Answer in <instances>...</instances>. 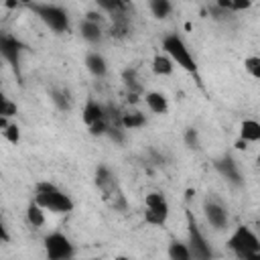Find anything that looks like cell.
<instances>
[{
    "label": "cell",
    "instance_id": "obj_24",
    "mask_svg": "<svg viewBox=\"0 0 260 260\" xmlns=\"http://www.w3.org/2000/svg\"><path fill=\"white\" fill-rule=\"evenodd\" d=\"M0 132H2V136H4L10 144H18V142H20V126H18L16 122H8Z\"/></svg>",
    "mask_w": 260,
    "mask_h": 260
},
{
    "label": "cell",
    "instance_id": "obj_28",
    "mask_svg": "<svg viewBox=\"0 0 260 260\" xmlns=\"http://www.w3.org/2000/svg\"><path fill=\"white\" fill-rule=\"evenodd\" d=\"M106 136H108L112 142H116V144H124V138H126V128H122V126H110Z\"/></svg>",
    "mask_w": 260,
    "mask_h": 260
},
{
    "label": "cell",
    "instance_id": "obj_35",
    "mask_svg": "<svg viewBox=\"0 0 260 260\" xmlns=\"http://www.w3.org/2000/svg\"><path fill=\"white\" fill-rule=\"evenodd\" d=\"M256 162H258V167H260V154H258V156H256Z\"/></svg>",
    "mask_w": 260,
    "mask_h": 260
},
{
    "label": "cell",
    "instance_id": "obj_13",
    "mask_svg": "<svg viewBox=\"0 0 260 260\" xmlns=\"http://www.w3.org/2000/svg\"><path fill=\"white\" fill-rule=\"evenodd\" d=\"M77 30H79V37H81L85 43H89V45H100V43L104 41V30H102V24H100V22L81 18Z\"/></svg>",
    "mask_w": 260,
    "mask_h": 260
},
{
    "label": "cell",
    "instance_id": "obj_21",
    "mask_svg": "<svg viewBox=\"0 0 260 260\" xmlns=\"http://www.w3.org/2000/svg\"><path fill=\"white\" fill-rule=\"evenodd\" d=\"M167 256L171 260H191L193 254H191V248L187 242H181V240H173L167 248Z\"/></svg>",
    "mask_w": 260,
    "mask_h": 260
},
{
    "label": "cell",
    "instance_id": "obj_4",
    "mask_svg": "<svg viewBox=\"0 0 260 260\" xmlns=\"http://www.w3.org/2000/svg\"><path fill=\"white\" fill-rule=\"evenodd\" d=\"M160 45H162V51L175 61V65H179L181 69H185L187 73H191V75H195V77L199 75V67H197L195 57L191 55L187 43H185L177 32H169V35H165Z\"/></svg>",
    "mask_w": 260,
    "mask_h": 260
},
{
    "label": "cell",
    "instance_id": "obj_18",
    "mask_svg": "<svg viewBox=\"0 0 260 260\" xmlns=\"http://www.w3.org/2000/svg\"><path fill=\"white\" fill-rule=\"evenodd\" d=\"M122 126L126 130H140V128L146 126V114H142L140 110L130 108V110L122 112Z\"/></svg>",
    "mask_w": 260,
    "mask_h": 260
},
{
    "label": "cell",
    "instance_id": "obj_10",
    "mask_svg": "<svg viewBox=\"0 0 260 260\" xmlns=\"http://www.w3.org/2000/svg\"><path fill=\"white\" fill-rule=\"evenodd\" d=\"M203 215H205V221L211 230L215 232H221L228 228V221H230V213L225 209V205L213 197L205 199L203 201Z\"/></svg>",
    "mask_w": 260,
    "mask_h": 260
},
{
    "label": "cell",
    "instance_id": "obj_17",
    "mask_svg": "<svg viewBox=\"0 0 260 260\" xmlns=\"http://www.w3.org/2000/svg\"><path fill=\"white\" fill-rule=\"evenodd\" d=\"M49 98L55 104V108L61 110V112H69L71 106H73V98H71V91L67 87H51Z\"/></svg>",
    "mask_w": 260,
    "mask_h": 260
},
{
    "label": "cell",
    "instance_id": "obj_25",
    "mask_svg": "<svg viewBox=\"0 0 260 260\" xmlns=\"http://www.w3.org/2000/svg\"><path fill=\"white\" fill-rule=\"evenodd\" d=\"M244 69L254 77V79H260V57L258 55H250L244 59Z\"/></svg>",
    "mask_w": 260,
    "mask_h": 260
},
{
    "label": "cell",
    "instance_id": "obj_31",
    "mask_svg": "<svg viewBox=\"0 0 260 260\" xmlns=\"http://www.w3.org/2000/svg\"><path fill=\"white\" fill-rule=\"evenodd\" d=\"M83 18H87V20H93V22H102V14L100 12H93V10H89Z\"/></svg>",
    "mask_w": 260,
    "mask_h": 260
},
{
    "label": "cell",
    "instance_id": "obj_19",
    "mask_svg": "<svg viewBox=\"0 0 260 260\" xmlns=\"http://www.w3.org/2000/svg\"><path fill=\"white\" fill-rule=\"evenodd\" d=\"M240 138H244L246 142H260V122L246 118L240 124Z\"/></svg>",
    "mask_w": 260,
    "mask_h": 260
},
{
    "label": "cell",
    "instance_id": "obj_34",
    "mask_svg": "<svg viewBox=\"0 0 260 260\" xmlns=\"http://www.w3.org/2000/svg\"><path fill=\"white\" fill-rule=\"evenodd\" d=\"M18 4H22V6H30V4H35L37 0H16Z\"/></svg>",
    "mask_w": 260,
    "mask_h": 260
},
{
    "label": "cell",
    "instance_id": "obj_30",
    "mask_svg": "<svg viewBox=\"0 0 260 260\" xmlns=\"http://www.w3.org/2000/svg\"><path fill=\"white\" fill-rule=\"evenodd\" d=\"M250 6H252V0H232V12L248 10Z\"/></svg>",
    "mask_w": 260,
    "mask_h": 260
},
{
    "label": "cell",
    "instance_id": "obj_3",
    "mask_svg": "<svg viewBox=\"0 0 260 260\" xmlns=\"http://www.w3.org/2000/svg\"><path fill=\"white\" fill-rule=\"evenodd\" d=\"M228 248L238 256V258H260V236L250 228V225H238L230 238H228Z\"/></svg>",
    "mask_w": 260,
    "mask_h": 260
},
{
    "label": "cell",
    "instance_id": "obj_1",
    "mask_svg": "<svg viewBox=\"0 0 260 260\" xmlns=\"http://www.w3.org/2000/svg\"><path fill=\"white\" fill-rule=\"evenodd\" d=\"M32 199L45 211H53V213H69L75 207L73 199L65 191H61L55 183H49V181H39L35 185V197Z\"/></svg>",
    "mask_w": 260,
    "mask_h": 260
},
{
    "label": "cell",
    "instance_id": "obj_26",
    "mask_svg": "<svg viewBox=\"0 0 260 260\" xmlns=\"http://www.w3.org/2000/svg\"><path fill=\"white\" fill-rule=\"evenodd\" d=\"M16 112H18L16 104H14L10 98L2 95V100H0V116H4V118H12V116H16Z\"/></svg>",
    "mask_w": 260,
    "mask_h": 260
},
{
    "label": "cell",
    "instance_id": "obj_29",
    "mask_svg": "<svg viewBox=\"0 0 260 260\" xmlns=\"http://www.w3.org/2000/svg\"><path fill=\"white\" fill-rule=\"evenodd\" d=\"M95 4H98V8H102L104 12H110V14H114V12H118L120 10V2L122 0H93Z\"/></svg>",
    "mask_w": 260,
    "mask_h": 260
},
{
    "label": "cell",
    "instance_id": "obj_2",
    "mask_svg": "<svg viewBox=\"0 0 260 260\" xmlns=\"http://www.w3.org/2000/svg\"><path fill=\"white\" fill-rule=\"evenodd\" d=\"M95 185H98V189L102 191L104 199L108 201V205L114 211H126L128 209V201H126V197H124V193L120 189L118 177L108 165H98V169H95Z\"/></svg>",
    "mask_w": 260,
    "mask_h": 260
},
{
    "label": "cell",
    "instance_id": "obj_23",
    "mask_svg": "<svg viewBox=\"0 0 260 260\" xmlns=\"http://www.w3.org/2000/svg\"><path fill=\"white\" fill-rule=\"evenodd\" d=\"M26 221L32 228H43L45 225V209L35 199H30L28 205H26Z\"/></svg>",
    "mask_w": 260,
    "mask_h": 260
},
{
    "label": "cell",
    "instance_id": "obj_15",
    "mask_svg": "<svg viewBox=\"0 0 260 260\" xmlns=\"http://www.w3.org/2000/svg\"><path fill=\"white\" fill-rule=\"evenodd\" d=\"M142 100H144L146 108L156 116H165L169 112V100H167V95L162 91H154V89L152 91H144Z\"/></svg>",
    "mask_w": 260,
    "mask_h": 260
},
{
    "label": "cell",
    "instance_id": "obj_36",
    "mask_svg": "<svg viewBox=\"0 0 260 260\" xmlns=\"http://www.w3.org/2000/svg\"><path fill=\"white\" fill-rule=\"evenodd\" d=\"M258 232H260V221H258Z\"/></svg>",
    "mask_w": 260,
    "mask_h": 260
},
{
    "label": "cell",
    "instance_id": "obj_8",
    "mask_svg": "<svg viewBox=\"0 0 260 260\" xmlns=\"http://www.w3.org/2000/svg\"><path fill=\"white\" fill-rule=\"evenodd\" d=\"M43 246H45V254H47L49 260H69V258L75 256L73 242L61 232L47 234L45 240H43Z\"/></svg>",
    "mask_w": 260,
    "mask_h": 260
},
{
    "label": "cell",
    "instance_id": "obj_32",
    "mask_svg": "<svg viewBox=\"0 0 260 260\" xmlns=\"http://www.w3.org/2000/svg\"><path fill=\"white\" fill-rule=\"evenodd\" d=\"M0 236H2V242H4V244H8L10 236H8V228H6V223H4V221H2V225H0Z\"/></svg>",
    "mask_w": 260,
    "mask_h": 260
},
{
    "label": "cell",
    "instance_id": "obj_5",
    "mask_svg": "<svg viewBox=\"0 0 260 260\" xmlns=\"http://www.w3.org/2000/svg\"><path fill=\"white\" fill-rule=\"evenodd\" d=\"M30 12H35V16L53 32H67L71 28V20L65 8L57 6V4H49V2H35L28 6Z\"/></svg>",
    "mask_w": 260,
    "mask_h": 260
},
{
    "label": "cell",
    "instance_id": "obj_14",
    "mask_svg": "<svg viewBox=\"0 0 260 260\" xmlns=\"http://www.w3.org/2000/svg\"><path fill=\"white\" fill-rule=\"evenodd\" d=\"M104 118H108L106 106H102L98 100L89 98V100L85 102L83 110H81V120H83V124H85V126H91V124H95L98 120H104Z\"/></svg>",
    "mask_w": 260,
    "mask_h": 260
},
{
    "label": "cell",
    "instance_id": "obj_7",
    "mask_svg": "<svg viewBox=\"0 0 260 260\" xmlns=\"http://www.w3.org/2000/svg\"><path fill=\"white\" fill-rule=\"evenodd\" d=\"M185 217H187V244H189V248H191L193 258H197V260H207V258H211V256H213V250H211L207 238L203 236V232H201V228H199V223H197L193 211H187Z\"/></svg>",
    "mask_w": 260,
    "mask_h": 260
},
{
    "label": "cell",
    "instance_id": "obj_16",
    "mask_svg": "<svg viewBox=\"0 0 260 260\" xmlns=\"http://www.w3.org/2000/svg\"><path fill=\"white\" fill-rule=\"evenodd\" d=\"M150 69H152L154 75L169 77V75H173V71H175V61L162 51V53H156V55L152 57V61H150Z\"/></svg>",
    "mask_w": 260,
    "mask_h": 260
},
{
    "label": "cell",
    "instance_id": "obj_22",
    "mask_svg": "<svg viewBox=\"0 0 260 260\" xmlns=\"http://www.w3.org/2000/svg\"><path fill=\"white\" fill-rule=\"evenodd\" d=\"M148 10L156 20H165L173 14V2L171 0H148Z\"/></svg>",
    "mask_w": 260,
    "mask_h": 260
},
{
    "label": "cell",
    "instance_id": "obj_20",
    "mask_svg": "<svg viewBox=\"0 0 260 260\" xmlns=\"http://www.w3.org/2000/svg\"><path fill=\"white\" fill-rule=\"evenodd\" d=\"M122 83H124V87H126V93H138V95H144V87H142V83H140V79H138V73H136V69H124L122 71Z\"/></svg>",
    "mask_w": 260,
    "mask_h": 260
},
{
    "label": "cell",
    "instance_id": "obj_12",
    "mask_svg": "<svg viewBox=\"0 0 260 260\" xmlns=\"http://www.w3.org/2000/svg\"><path fill=\"white\" fill-rule=\"evenodd\" d=\"M83 65L98 79H102V77L108 75V61H106V57L100 51H87L85 57H83Z\"/></svg>",
    "mask_w": 260,
    "mask_h": 260
},
{
    "label": "cell",
    "instance_id": "obj_6",
    "mask_svg": "<svg viewBox=\"0 0 260 260\" xmlns=\"http://www.w3.org/2000/svg\"><path fill=\"white\" fill-rule=\"evenodd\" d=\"M171 213V205L169 199L165 197V193L160 191H150L144 197V221L150 225H165Z\"/></svg>",
    "mask_w": 260,
    "mask_h": 260
},
{
    "label": "cell",
    "instance_id": "obj_11",
    "mask_svg": "<svg viewBox=\"0 0 260 260\" xmlns=\"http://www.w3.org/2000/svg\"><path fill=\"white\" fill-rule=\"evenodd\" d=\"M213 167H215V171H217L228 183H232V185H242L240 167H238V162H236L232 156L223 154V156L215 158V160H213Z\"/></svg>",
    "mask_w": 260,
    "mask_h": 260
},
{
    "label": "cell",
    "instance_id": "obj_9",
    "mask_svg": "<svg viewBox=\"0 0 260 260\" xmlns=\"http://www.w3.org/2000/svg\"><path fill=\"white\" fill-rule=\"evenodd\" d=\"M24 49L26 47L16 37H12L10 32H2V37H0V55L12 67V71L18 77H20V57H22Z\"/></svg>",
    "mask_w": 260,
    "mask_h": 260
},
{
    "label": "cell",
    "instance_id": "obj_33",
    "mask_svg": "<svg viewBox=\"0 0 260 260\" xmlns=\"http://www.w3.org/2000/svg\"><path fill=\"white\" fill-rule=\"evenodd\" d=\"M236 148H238V150H246V148H248V142H246L244 138H238V140H236Z\"/></svg>",
    "mask_w": 260,
    "mask_h": 260
},
{
    "label": "cell",
    "instance_id": "obj_27",
    "mask_svg": "<svg viewBox=\"0 0 260 260\" xmlns=\"http://www.w3.org/2000/svg\"><path fill=\"white\" fill-rule=\"evenodd\" d=\"M183 140L187 144V148L191 150H199V132L195 128H187L185 134H183Z\"/></svg>",
    "mask_w": 260,
    "mask_h": 260
}]
</instances>
